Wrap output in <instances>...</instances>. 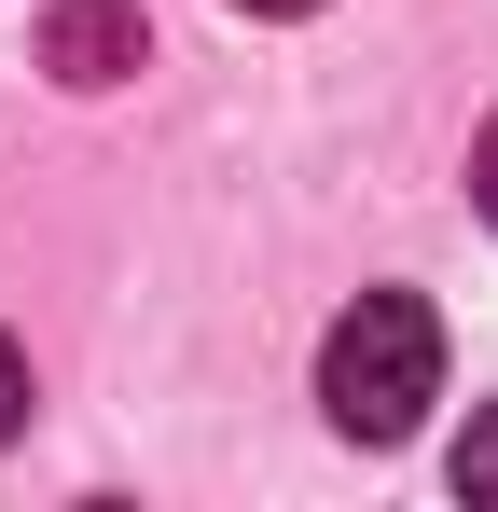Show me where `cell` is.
Listing matches in <instances>:
<instances>
[{
	"instance_id": "5",
	"label": "cell",
	"mask_w": 498,
	"mask_h": 512,
	"mask_svg": "<svg viewBox=\"0 0 498 512\" xmlns=\"http://www.w3.org/2000/svg\"><path fill=\"white\" fill-rule=\"evenodd\" d=\"M471 208H485V222H498V125H485V139H471Z\"/></svg>"
},
{
	"instance_id": "1",
	"label": "cell",
	"mask_w": 498,
	"mask_h": 512,
	"mask_svg": "<svg viewBox=\"0 0 498 512\" xmlns=\"http://www.w3.org/2000/svg\"><path fill=\"white\" fill-rule=\"evenodd\" d=\"M429 402H443V319L415 291H360L319 333V416L346 443H402Z\"/></svg>"
},
{
	"instance_id": "2",
	"label": "cell",
	"mask_w": 498,
	"mask_h": 512,
	"mask_svg": "<svg viewBox=\"0 0 498 512\" xmlns=\"http://www.w3.org/2000/svg\"><path fill=\"white\" fill-rule=\"evenodd\" d=\"M42 70H56V84H125V70H139V0H56V14H42Z\"/></svg>"
},
{
	"instance_id": "3",
	"label": "cell",
	"mask_w": 498,
	"mask_h": 512,
	"mask_svg": "<svg viewBox=\"0 0 498 512\" xmlns=\"http://www.w3.org/2000/svg\"><path fill=\"white\" fill-rule=\"evenodd\" d=\"M457 499H485V512H498V402L471 416V443H457Z\"/></svg>"
},
{
	"instance_id": "6",
	"label": "cell",
	"mask_w": 498,
	"mask_h": 512,
	"mask_svg": "<svg viewBox=\"0 0 498 512\" xmlns=\"http://www.w3.org/2000/svg\"><path fill=\"white\" fill-rule=\"evenodd\" d=\"M236 14H319V0H236Z\"/></svg>"
},
{
	"instance_id": "4",
	"label": "cell",
	"mask_w": 498,
	"mask_h": 512,
	"mask_svg": "<svg viewBox=\"0 0 498 512\" xmlns=\"http://www.w3.org/2000/svg\"><path fill=\"white\" fill-rule=\"evenodd\" d=\"M14 429H28V346L0 333V443H14Z\"/></svg>"
}]
</instances>
